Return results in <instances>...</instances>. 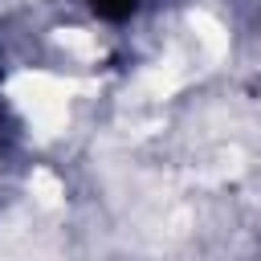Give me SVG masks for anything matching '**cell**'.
I'll list each match as a JSON object with an SVG mask.
<instances>
[{"mask_svg": "<svg viewBox=\"0 0 261 261\" xmlns=\"http://www.w3.org/2000/svg\"><path fill=\"white\" fill-rule=\"evenodd\" d=\"M102 16H126L130 8H135V0H90Z\"/></svg>", "mask_w": 261, "mask_h": 261, "instance_id": "6da1fadb", "label": "cell"}]
</instances>
